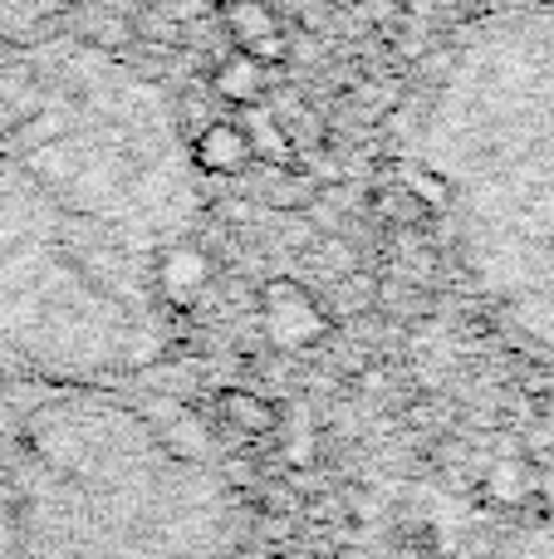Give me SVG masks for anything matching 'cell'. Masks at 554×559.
<instances>
[{
    "mask_svg": "<svg viewBox=\"0 0 554 559\" xmlns=\"http://www.w3.org/2000/svg\"><path fill=\"white\" fill-rule=\"evenodd\" d=\"M501 5H506V0H461L467 15H491V10H501Z\"/></svg>",
    "mask_w": 554,
    "mask_h": 559,
    "instance_id": "cell-7",
    "label": "cell"
},
{
    "mask_svg": "<svg viewBox=\"0 0 554 559\" xmlns=\"http://www.w3.org/2000/svg\"><path fill=\"white\" fill-rule=\"evenodd\" d=\"M236 128L245 133V147H251L255 163H270V167H285L290 163V133H285L280 114H270L265 104H245Z\"/></svg>",
    "mask_w": 554,
    "mask_h": 559,
    "instance_id": "cell-5",
    "label": "cell"
},
{
    "mask_svg": "<svg viewBox=\"0 0 554 559\" xmlns=\"http://www.w3.org/2000/svg\"><path fill=\"white\" fill-rule=\"evenodd\" d=\"M20 123H29V108H25V104H15L10 94H0V138H10Z\"/></svg>",
    "mask_w": 554,
    "mask_h": 559,
    "instance_id": "cell-6",
    "label": "cell"
},
{
    "mask_svg": "<svg viewBox=\"0 0 554 559\" xmlns=\"http://www.w3.org/2000/svg\"><path fill=\"white\" fill-rule=\"evenodd\" d=\"M216 20H221V35L231 39V49H245L270 69L290 59V29L270 0H221Z\"/></svg>",
    "mask_w": 554,
    "mask_h": 559,
    "instance_id": "cell-2",
    "label": "cell"
},
{
    "mask_svg": "<svg viewBox=\"0 0 554 559\" xmlns=\"http://www.w3.org/2000/svg\"><path fill=\"white\" fill-rule=\"evenodd\" d=\"M212 88L236 108L261 104V98L270 94V64H261V59L245 55V49H226L212 69Z\"/></svg>",
    "mask_w": 554,
    "mask_h": 559,
    "instance_id": "cell-3",
    "label": "cell"
},
{
    "mask_svg": "<svg viewBox=\"0 0 554 559\" xmlns=\"http://www.w3.org/2000/svg\"><path fill=\"white\" fill-rule=\"evenodd\" d=\"M0 559H226L221 496L113 393L45 383L0 417Z\"/></svg>",
    "mask_w": 554,
    "mask_h": 559,
    "instance_id": "cell-1",
    "label": "cell"
},
{
    "mask_svg": "<svg viewBox=\"0 0 554 559\" xmlns=\"http://www.w3.org/2000/svg\"><path fill=\"white\" fill-rule=\"evenodd\" d=\"M192 163L202 173L216 177H236L251 167V147H245V133L236 123H206L202 133L192 138Z\"/></svg>",
    "mask_w": 554,
    "mask_h": 559,
    "instance_id": "cell-4",
    "label": "cell"
}]
</instances>
